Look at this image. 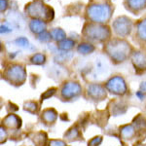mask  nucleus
Wrapping results in <instances>:
<instances>
[{
    "label": "nucleus",
    "instance_id": "obj_4",
    "mask_svg": "<svg viewBox=\"0 0 146 146\" xmlns=\"http://www.w3.org/2000/svg\"><path fill=\"white\" fill-rule=\"evenodd\" d=\"M23 13L29 20H40L48 25L55 20L56 15L53 7L45 1L40 0H31L27 2L23 7Z\"/></svg>",
    "mask_w": 146,
    "mask_h": 146
},
{
    "label": "nucleus",
    "instance_id": "obj_15",
    "mask_svg": "<svg viewBox=\"0 0 146 146\" xmlns=\"http://www.w3.org/2000/svg\"><path fill=\"white\" fill-rule=\"evenodd\" d=\"M137 129H136L135 126L133 123L123 125L119 128V133L120 137L124 141H129L133 140V138L137 135Z\"/></svg>",
    "mask_w": 146,
    "mask_h": 146
},
{
    "label": "nucleus",
    "instance_id": "obj_9",
    "mask_svg": "<svg viewBox=\"0 0 146 146\" xmlns=\"http://www.w3.org/2000/svg\"><path fill=\"white\" fill-rule=\"evenodd\" d=\"M108 92L105 89L104 84L90 83L86 86L84 91V96L88 100L93 102H100L107 98Z\"/></svg>",
    "mask_w": 146,
    "mask_h": 146
},
{
    "label": "nucleus",
    "instance_id": "obj_32",
    "mask_svg": "<svg viewBox=\"0 0 146 146\" xmlns=\"http://www.w3.org/2000/svg\"><path fill=\"white\" fill-rule=\"evenodd\" d=\"M7 137H8V135H7V131L4 127L1 126V129H0V138H1V144H3L4 142H6Z\"/></svg>",
    "mask_w": 146,
    "mask_h": 146
},
{
    "label": "nucleus",
    "instance_id": "obj_26",
    "mask_svg": "<svg viewBox=\"0 0 146 146\" xmlns=\"http://www.w3.org/2000/svg\"><path fill=\"white\" fill-rule=\"evenodd\" d=\"M120 106H123V104H122L120 101H115V102H113V106L111 107V113L113 114V116H118L120 114H123L126 111H124V110L120 109Z\"/></svg>",
    "mask_w": 146,
    "mask_h": 146
},
{
    "label": "nucleus",
    "instance_id": "obj_12",
    "mask_svg": "<svg viewBox=\"0 0 146 146\" xmlns=\"http://www.w3.org/2000/svg\"><path fill=\"white\" fill-rule=\"evenodd\" d=\"M123 6L133 16H139L146 11V0H123Z\"/></svg>",
    "mask_w": 146,
    "mask_h": 146
},
{
    "label": "nucleus",
    "instance_id": "obj_20",
    "mask_svg": "<svg viewBox=\"0 0 146 146\" xmlns=\"http://www.w3.org/2000/svg\"><path fill=\"white\" fill-rule=\"evenodd\" d=\"M47 62V56L43 53H34L28 56V64L41 66Z\"/></svg>",
    "mask_w": 146,
    "mask_h": 146
},
{
    "label": "nucleus",
    "instance_id": "obj_35",
    "mask_svg": "<svg viewBox=\"0 0 146 146\" xmlns=\"http://www.w3.org/2000/svg\"><path fill=\"white\" fill-rule=\"evenodd\" d=\"M103 2H111V0H89V3H103Z\"/></svg>",
    "mask_w": 146,
    "mask_h": 146
},
{
    "label": "nucleus",
    "instance_id": "obj_25",
    "mask_svg": "<svg viewBox=\"0 0 146 146\" xmlns=\"http://www.w3.org/2000/svg\"><path fill=\"white\" fill-rule=\"evenodd\" d=\"M133 124L135 126V128L137 131L146 128V118H144L143 116H141V114H140L139 116L135 117L133 122Z\"/></svg>",
    "mask_w": 146,
    "mask_h": 146
},
{
    "label": "nucleus",
    "instance_id": "obj_16",
    "mask_svg": "<svg viewBox=\"0 0 146 146\" xmlns=\"http://www.w3.org/2000/svg\"><path fill=\"white\" fill-rule=\"evenodd\" d=\"M28 29L34 36L41 34L42 32L48 30V23L40 20H29L28 21Z\"/></svg>",
    "mask_w": 146,
    "mask_h": 146
},
{
    "label": "nucleus",
    "instance_id": "obj_22",
    "mask_svg": "<svg viewBox=\"0 0 146 146\" xmlns=\"http://www.w3.org/2000/svg\"><path fill=\"white\" fill-rule=\"evenodd\" d=\"M23 108L25 112L30 113L32 115H37L40 112V105L35 100H27L23 102Z\"/></svg>",
    "mask_w": 146,
    "mask_h": 146
},
{
    "label": "nucleus",
    "instance_id": "obj_13",
    "mask_svg": "<svg viewBox=\"0 0 146 146\" xmlns=\"http://www.w3.org/2000/svg\"><path fill=\"white\" fill-rule=\"evenodd\" d=\"M22 125L23 121L21 117H19L15 113H9L1 120V126L4 127L6 129L18 131V129L22 128Z\"/></svg>",
    "mask_w": 146,
    "mask_h": 146
},
{
    "label": "nucleus",
    "instance_id": "obj_8",
    "mask_svg": "<svg viewBox=\"0 0 146 146\" xmlns=\"http://www.w3.org/2000/svg\"><path fill=\"white\" fill-rule=\"evenodd\" d=\"M105 89L109 94L117 96H124L128 94L129 88L126 80L122 75H113L104 83Z\"/></svg>",
    "mask_w": 146,
    "mask_h": 146
},
{
    "label": "nucleus",
    "instance_id": "obj_11",
    "mask_svg": "<svg viewBox=\"0 0 146 146\" xmlns=\"http://www.w3.org/2000/svg\"><path fill=\"white\" fill-rule=\"evenodd\" d=\"M133 40L140 47H146V16L135 21Z\"/></svg>",
    "mask_w": 146,
    "mask_h": 146
},
{
    "label": "nucleus",
    "instance_id": "obj_2",
    "mask_svg": "<svg viewBox=\"0 0 146 146\" xmlns=\"http://www.w3.org/2000/svg\"><path fill=\"white\" fill-rule=\"evenodd\" d=\"M115 12V5L111 2L103 3H88L85 6V22H91L100 25H109Z\"/></svg>",
    "mask_w": 146,
    "mask_h": 146
},
{
    "label": "nucleus",
    "instance_id": "obj_19",
    "mask_svg": "<svg viewBox=\"0 0 146 146\" xmlns=\"http://www.w3.org/2000/svg\"><path fill=\"white\" fill-rule=\"evenodd\" d=\"M56 47L60 52H65V53H69L72 50L76 49L77 47V42L75 41L74 39L70 38V37H67L64 40H62V42L56 44Z\"/></svg>",
    "mask_w": 146,
    "mask_h": 146
},
{
    "label": "nucleus",
    "instance_id": "obj_6",
    "mask_svg": "<svg viewBox=\"0 0 146 146\" xmlns=\"http://www.w3.org/2000/svg\"><path fill=\"white\" fill-rule=\"evenodd\" d=\"M83 94V87L78 81L67 80L63 82L58 89L56 96L62 102H71L78 100Z\"/></svg>",
    "mask_w": 146,
    "mask_h": 146
},
{
    "label": "nucleus",
    "instance_id": "obj_1",
    "mask_svg": "<svg viewBox=\"0 0 146 146\" xmlns=\"http://www.w3.org/2000/svg\"><path fill=\"white\" fill-rule=\"evenodd\" d=\"M135 47L127 39L112 37L102 45V52L114 65H119L131 58Z\"/></svg>",
    "mask_w": 146,
    "mask_h": 146
},
{
    "label": "nucleus",
    "instance_id": "obj_34",
    "mask_svg": "<svg viewBox=\"0 0 146 146\" xmlns=\"http://www.w3.org/2000/svg\"><path fill=\"white\" fill-rule=\"evenodd\" d=\"M139 91H141L142 93H144L146 95V80L142 81L139 85Z\"/></svg>",
    "mask_w": 146,
    "mask_h": 146
},
{
    "label": "nucleus",
    "instance_id": "obj_3",
    "mask_svg": "<svg viewBox=\"0 0 146 146\" xmlns=\"http://www.w3.org/2000/svg\"><path fill=\"white\" fill-rule=\"evenodd\" d=\"M112 29L110 25H100L91 22H85L81 29L82 41L94 45L105 44L112 38Z\"/></svg>",
    "mask_w": 146,
    "mask_h": 146
},
{
    "label": "nucleus",
    "instance_id": "obj_30",
    "mask_svg": "<svg viewBox=\"0 0 146 146\" xmlns=\"http://www.w3.org/2000/svg\"><path fill=\"white\" fill-rule=\"evenodd\" d=\"M56 92H58V88H51L49 90H47L46 92H44V94L41 96V100H45L47 98H51V96L56 95Z\"/></svg>",
    "mask_w": 146,
    "mask_h": 146
},
{
    "label": "nucleus",
    "instance_id": "obj_10",
    "mask_svg": "<svg viewBox=\"0 0 146 146\" xmlns=\"http://www.w3.org/2000/svg\"><path fill=\"white\" fill-rule=\"evenodd\" d=\"M131 62L138 74L146 72V47L135 48L131 56Z\"/></svg>",
    "mask_w": 146,
    "mask_h": 146
},
{
    "label": "nucleus",
    "instance_id": "obj_29",
    "mask_svg": "<svg viewBox=\"0 0 146 146\" xmlns=\"http://www.w3.org/2000/svg\"><path fill=\"white\" fill-rule=\"evenodd\" d=\"M47 146H67V143L64 139H49Z\"/></svg>",
    "mask_w": 146,
    "mask_h": 146
},
{
    "label": "nucleus",
    "instance_id": "obj_14",
    "mask_svg": "<svg viewBox=\"0 0 146 146\" xmlns=\"http://www.w3.org/2000/svg\"><path fill=\"white\" fill-rule=\"evenodd\" d=\"M58 114L55 108H46L40 112L39 119L46 127H53L58 120Z\"/></svg>",
    "mask_w": 146,
    "mask_h": 146
},
{
    "label": "nucleus",
    "instance_id": "obj_21",
    "mask_svg": "<svg viewBox=\"0 0 146 146\" xmlns=\"http://www.w3.org/2000/svg\"><path fill=\"white\" fill-rule=\"evenodd\" d=\"M51 35H52V39L53 42H55L56 44L62 42V40H64L65 38H67L66 32L64 31V29L62 27H53L50 29Z\"/></svg>",
    "mask_w": 146,
    "mask_h": 146
},
{
    "label": "nucleus",
    "instance_id": "obj_36",
    "mask_svg": "<svg viewBox=\"0 0 146 146\" xmlns=\"http://www.w3.org/2000/svg\"><path fill=\"white\" fill-rule=\"evenodd\" d=\"M40 1H45L46 2V1H48V0H40Z\"/></svg>",
    "mask_w": 146,
    "mask_h": 146
},
{
    "label": "nucleus",
    "instance_id": "obj_24",
    "mask_svg": "<svg viewBox=\"0 0 146 146\" xmlns=\"http://www.w3.org/2000/svg\"><path fill=\"white\" fill-rule=\"evenodd\" d=\"M36 39L38 40L39 42H41V43H44V44H48V43H51V42H53V39H52V35H51V32L50 30H46V31L42 32L41 34L37 35Z\"/></svg>",
    "mask_w": 146,
    "mask_h": 146
},
{
    "label": "nucleus",
    "instance_id": "obj_27",
    "mask_svg": "<svg viewBox=\"0 0 146 146\" xmlns=\"http://www.w3.org/2000/svg\"><path fill=\"white\" fill-rule=\"evenodd\" d=\"M14 43H15L17 46L22 47V48H25V47H27L28 45H29V41H28V39L27 38V37H23V36H21V37L16 38L15 40H14Z\"/></svg>",
    "mask_w": 146,
    "mask_h": 146
},
{
    "label": "nucleus",
    "instance_id": "obj_33",
    "mask_svg": "<svg viewBox=\"0 0 146 146\" xmlns=\"http://www.w3.org/2000/svg\"><path fill=\"white\" fill-rule=\"evenodd\" d=\"M135 96H136V98H138V100H143L145 98V94L144 93H142L141 91H137L135 93Z\"/></svg>",
    "mask_w": 146,
    "mask_h": 146
},
{
    "label": "nucleus",
    "instance_id": "obj_5",
    "mask_svg": "<svg viewBox=\"0 0 146 146\" xmlns=\"http://www.w3.org/2000/svg\"><path fill=\"white\" fill-rule=\"evenodd\" d=\"M1 78L14 87H21L25 83L27 73L25 65L19 62H11L4 67L1 72Z\"/></svg>",
    "mask_w": 146,
    "mask_h": 146
},
{
    "label": "nucleus",
    "instance_id": "obj_31",
    "mask_svg": "<svg viewBox=\"0 0 146 146\" xmlns=\"http://www.w3.org/2000/svg\"><path fill=\"white\" fill-rule=\"evenodd\" d=\"M9 8V2L8 0H0V13L4 14Z\"/></svg>",
    "mask_w": 146,
    "mask_h": 146
},
{
    "label": "nucleus",
    "instance_id": "obj_18",
    "mask_svg": "<svg viewBox=\"0 0 146 146\" xmlns=\"http://www.w3.org/2000/svg\"><path fill=\"white\" fill-rule=\"evenodd\" d=\"M96 45H94V44L86 41H81L80 43L77 44L76 52L82 56H88L93 54L96 51Z\"/></svg>",
    "mask_w": 146,
    "mask_h": 146
},
{
    "label": "nucleus",
    "instance_id": "obj_17",
    "mask_svg": "<svg viewBox=\"0 0 146 146\" xmlns=\"http://www.w3.org/2000/svg\"><path fill=\"white\" fill-rule=\"evenodd\" d=\"M63 139L66 142H73V141H81L83 140V135L81 133V131L78 128L77 125L70 127L63 135Z\"/></svg>",
    "mask_w": 146,
    "mask_h": 146
},
{
    "label": "nucleus",
    "instance_id": "obj_23",
    "mask_svg": "<svg viewBox=\"0 0 146 146\" xmlns=\"http://www.w3.org/2000/svg\"><path fill=\"white\" fill-rule=\"evenodd\" d=\"M31 140L36 146H47L48 142V138L47 135L43 131H38V133H34L31 135Z\"/></svg>",
    "mask_w": 146,
    "mask_h": 146
},
{
    "label": "nucleus",
    "instance_id": "obj_7",
    "mask_svg": "<svg viewBox=\"0 0 146 146\" xmlns=\"http://www.w3.org/2000/svg\"><path fill=\"white\" fill-rule=\"evenodd\" d=\"M135 21L127 15H120L111 22V29L114 36L127 39L133 35L135 29Z\"/></svg>",
    "mask_w": 146,
    "mask_h": 146
},
{
    "label": "nucleus",
    "instance_id": "obj_28",
    "mask_svg": "<svg viewBox=\"0 0 146 146\" xmlns=\"http://www.w3.org/2000/svg\"><path fill=\"white\" fill-rule=\"evenodd\" d=\"M102 140H103V138L101 135L94 136L93 138H91V139L88 141V146H100L101 143H102Z\"/></svg>",
    "mask_w": 146,
    "mask_h": 146
}]
</instances>
